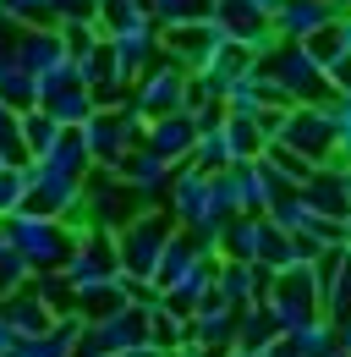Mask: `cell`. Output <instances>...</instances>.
<instances>
[{"label": "cell", "mask_w": 351, "mask_h": 357, "mask_svg": "<svg viewBox=\"0 0 351 357\" xmlns=\"http://www.w3.org/2000/svg\"><path fill=\"white\" fill-rule=\"evenodd\" d=\"M6 236L17 242V253L28 259L33 275H39V269H61L72 259V248H77V231L66 220H55V215H39V209H17V215L6 220Z\"/></svg>", "instance_id": "obj_1"}, {"label": "cell", "mask_w": 351, "mask_h": 357, "mask_svg": "<svg viewBox=\"0 0 351 357\" xmlns=\"http://www.w3.org/2000/svg\"><path fill=\"white\" fill-rule=\"evenodd\" d=\"M77 132H83L88 160H93V165H116L127 149H137V143H143V132H148V116H143L132 99H116V105H99V110L88 116Z\"/></svg>", "instance_id": "obj_2"}, {"label": "cell", "mask_w": 351, "mask_h": 357, "mask_svg": "<svg viewBox=\"0 0 351 357\" xmlns=\"http://www.w3.org/2000/svg\"><path fill=\"white\" fill-rule=\"evenodd\" d=\"M171 209H154V204H143L127 225H116V259L127 275L137 280H154V269H159V253H165V242H171Z\"/></svg>", "instance_id": "obj_3"}, {"label": "cell", "mask_w": 351, "mask_h": 357, "mask_svg": "<svg viewBox=\"0 0 351 357\" xmlns=\"http://www.w3.org/2000/svg\"><path fill=\"white\" fill-rule=\"evenodd\" d=\"M263 61H269L274 83L286 93V105H324V99H335V77L313 61V50L302 39H280V50L263 55Z\"/></svg>", "instance_id": "obj_4"}, {"label": "cell", "mask_w": 351, "mask_h": 357, "mask_svg": "<svg viewBox=\"0 0 351 357\" xmlns=\"http://www.w3.org/2000/svg\"><path fill=\"white\" fill-rule=\"evenodd\" d=\"M225 45H236V33L219 22L214 11L209 17H192V22H176V28H159V50L171 61H181L187 72H203Z\"/></svg>", "instance_id": "obj_5"}, {"label": "cell", "mask_w": 351, "mask_h": 357, "mask_svg": "<svg viewBox=\"0 0 351 357\" xmlns=\"http://www.w3.org/2000/svg\"><path fill=\"white\" fill-rule=\"evenodd\" d=\"M187 83H192V72L159 50V61L132 83V105H137L148 121H154V116H171V110H187Z\"/></svg>", "instance_id": "obj_6"}, {"label": "cell", "mask_w": 351, "mask_h": 357, "mask_svg": "<svg viewBox=\"0 0 351 357\" xmlns=\"http://www.w3.org/2000/svg\"><path fill=\"white\" fill-rule=\"evenodd\" d=\"M274 143L307 154L313 165H329V160H335V127H329V110H324V105H286Z\"/></svg>", "instance_id": "obj_7"}, {"label": "cell", "mask_w": 351, "mask_h": 357, "mask_svg": "<svg viewBox=\"0 0 351 357\" xmlns=\"http://www.w3.org/2000/svg\"><path fill=\"white\" fill-rule=\"evenodd\" d=\"M83 204H88V220H93V225H110V231H116V225H127L132 215L143 209V198L116 176V165H88Z\"/></svg>", "instance_id": "obj_8"}, {"label": "cell", "mask_w": 351, "mask_h": 357, "mask_svg": "<svg viewBox=\"0 0 351 357\" xmlns=\"http://www.w3.org/2000/svg\"><path fill=\"white\" fill-rule=\"evenodd\" d=\"M28 181H33L28 209L55 215V220L83 198V176H77V171H66V165H55V160H28Z\"/></svg>", "instance_id": "obj_9"}, {"label": "cell", "mask_w": 351, "mask_h": 357, "mask_svg": "<svg viewBox=\"0 0 351 357\" xmlns=\"http://www.w3.org/2000/svg\"><path fill=\"white\" fill-rule=\"evenodd\" d=\"M116 176L127 181L143 204H165V187H171L176 165L165 160V154H154L148 143H137V149H127V154L116 160Z\"/></svg>", "instance_id": "obj_10"}, {"label": "cell", "mask_w": 351, "mask_h": 357, "mask_svg": "<svg viewBox=\"0 0 351 357\" xmlns=\"http://www.w3.org/2000/svg\"><path fill=\"white\" fill-rule=\"evenodd\" d=\"M104 45H110V61H116V77L132 89L159 61V28L154 22L148 28H121V33H104Z\"/></svg>", "instance_id": "obj_11"}, {"label": "cell", "mask_w": 351, "mask_h": 357, "mask_svg": "<svg viewBox=\"0 0 351 357\" xmlns=\"http://www.w3.org/2000/svg\"><path fill=\"white\" fill-rule=\"evenodd\" d=\"M143 143H148L154 154H165L171 165H181V160H192V149H198V116H192V110L154 116L148 132H143Z\"/></svg>", "instance_id": "obj_12"}, {"label": "cell", "mask_w": 351, "mask_h": 357, "mask_svg": "<svg viewBox=\"0 0 351 357\" xmlns=\"http://www.w3.org/2000/svg\"><path fill=\"white\" fill-rule=\"evenodd\" d=\"M88 335H93L104 352L154 347V341H148V308H137V303H127V308H116V313H104V319H93V324H88Z\"/></svg>", "instance_id": "obj_13"}, {"label": "cell", "mask_w": 351, "mask_h": 357, "mask_svg": "<svg viewBox=\"0 0 351 357\" xmlns=\"http://www.w3.org/2000/svg\"><path fill=\"white\" fill-rule=\"evenodd\" d=\"M0 313H6V324L17 330V341H28V335H44V330L61 319V313L49 308V303H44L33 286H17V291H6V297H0Z\"/></svg>", "instance_id": "obj_14"}, {"label": "cell", "mask_w": 351, "mask_h": 357, "mask_svg": "<svg viewBox=\"0 0 351 357\" xmlns=\"http://www.w3.org/2000/svg\"><path fill=\"white\" fill-rule=\"evenodd\" d=\"M236 319H242V308H231V303H219L214 291L198 303V308L187 313V324H192V341H203V347H236Z\"/></svg>", "instance_id": "obj_15"}, {"label": "cell", "mask_w": 351, "mask_h": 357, "mask_svg": "<svg viewBox=\"0 0 351 357\" xmlns=\"http://www.w3.org/2000/svg\"><path fill=\"white\" fill-rule=\"evenodd\" d=\"M335 17H341V11H335L329 0H280V11H274L269 22H274L280 39H307V33L329 28Z\"/></svg>", "instance_id": "obj_16"}, {"label": "cell", "mask_w": 351, "mask_h": 357, "mask_svg": "<svg viewBox=\"0 0 351 357\" xmlns=\"http://www.w3.org/2000/svg\"><path fill=\"white\" fill-rule=\"evenodd\" d=\"M17 61H22L33 77H44V72H55V66H61V61H72V55H66L61 28L49 22V28H22V33H17Z\"/></svg>", "instance_id": "obj_17"}, {"label": "cell", "mask_w": 351, "mask_h": 357, "mask_svg": "<svg viewBox=\"0 0 351 357\" xmlns=\"http://www.w3.org/2000/svg\"><path fill=\"white\" fill-rule=\"evenodd\" d=\"M83 313H61L44 335H28V341H17V352L22 357H77V341H83Z\"/></svg>", "instance_id": "obj_18"}, {"label": "cell", "mask_w": 351, "mask_h": 357, "mask_svg": "<svg viewBox=\"0 0 351 357\" xmlns=\"http://www.w3.org/2000/svg\"><path fill=\"white\" fill-rule=\"evenodd\" d=\"M127 303H132L127 269H116L110 280H93V286H77V291H72V313H83L88 324L104 319V313H116V308H127Z\"/></svg>", "instance_id": "obj_19"}, {"label": "cell", "mask_w": 351, "mask_h": 357, "mask_svg": "<svg viewBox=\"0 0 351 357\" xmlns=\"http://www.w3.org/2000/svg\"><path fill=\"white\" fill-rule=\"evenodd\" d=\"M263 231H269V215H231L219 231V259H253L258 264Z\"/></svg>", "instance_id": "obj_20"}, {"label": "cell", "mask_w": 351, "mask_h": 357, "mask_svg": "<svg viewBox=\"0 0 351 357\" xmlns=\"http://www.w3.org/2000/svg\"><path fill=\"white\" fill-rule=\"evenodd\" d=\"M39 105L61 121V127H83L88 116L99 110V93L88 89V83H66L61 93H49V99H39Z\"/></svg>", "instance_id": "obj_21"}, {"label": "cell", "mask_w": 351, "mask_h": 357, "mask_svg": "<svg viewBox=\"0 0 351 357\" xmlns=\"http://www.w3.org/2000/svg\"><path fill=\"white\" fill-rule=\"evenodd\" d=\"M198 259H203V248H198V242H192V236H187V231L176 225V231H171V242H165V253H159V269H154V286H159V291H165V286H176V280H181L187 269L198 264Z\"/></svg>", "instance_id": "obj_22"}, {"label": "cell", "mask_w": 351, "mask_h": 357, "mask_svg": "<svg viewBox=\"0 0 351 357\" xmlns=\"http://www.w3.org/2000/svg\"><path fill=\"white\" fill-rule=\"evenodd\" d=\"M17 127H22V154H28V160H44V154L61 143V132H66V127H61V121H55L44 105H28Z\"/></svg>", "instance_id": "obj_23"}, {"label": "cell", "mask_w": 351, "mask_h": 357, "mask_svg": "<svg viewBox=\"0 0 351 357\" xmlns=\"http://www.w3.org/2000/svg\"><path fill=\"white\" fill-rule=\"evenodd\" d=\"M0 99L6 105H17V110H28V105H39V89H33V72L11 55V61H0Z\"/></svg>", "instance_id": "obj_24"}, {"label": "cell", "mask_w": 351, "mask_h": 357, "mask_svg": "<svg viewBox=\"0 0 351 357\" xmlns=\"http://www.w3.org/2000/svg\"><path fill=\"white\" fill-rule=\"evenodd\" d=\"M192 335V324H187V313H176V308H148V341L159 347V352H171V347H181Z\"/></svg>", "instance_id": "obj_25"}, {"label": "cell", "mask_w": 351, "mask_h": 357, "mask_svg": "<svg viewBox=\"0 0 351 357\" xmlns=\"http://www.w3.org/2000/svg\"><path fill=\"white\" fill-rule=\"evenodd\" d=\"M302 45L313 50V61H318L324 72H341V66L351 61V45L341 39V28H335V22H329V28H318V33H307Z\"/></svg>", "instance_id": "obj_26"}, {"label": "cell", "mask_w": 351, "mask_h": 357, "mask_svg": "<svg viewBox=\"0 0 351 357\" xmlns=\"http://www.w3.org/2000/svg\"><path fill=\"white\" fill-rule=\"evenodd\" d=\"M28 192H33L28 160H22V165H6V171H0V220H11L17 209H28Z\"/></svg>", "instance_id": "obj_27"}, {"label": "cell", "mask_w": 351, "mask_h": 357, "mask_svg": "<svg viewBox=\"0 0 351 357\" xmlns=\"http://www.w3.org/2000/svg\"><path fill=\"white\" fill-rule=\"evenodd\" d=\"M214 17L225 22V28H231V33H236V39H247L258 22H269V17H263L253 0H214Z\"/></svg>", "instance_id": "obj_28"}, {"label": "cell", "mask_w": 351, "mask_h": 357, "mask_svg": "<svg viewBox=\"0 0 351 357\" xmlns=\"http://www.w3.org/2000/svg\"><path fill=\"white\" fill-rule=\"evenodd\" d=\"M61 28V39H66V55H88L93 45H104V28L93 22V17H66V22H55Z\"/></svg>", "instance_id": "obj_29"}, {"label": "cell", "mask_w": 351, "mask_h": 357, "mask_svg": "<svg viewBox=\"0 0 351 357\" xmlns=\"http://www.w3.org/2000/svg\"><path fill=\"white\" fill-rule=\"evenodd\" d=\"M148 11H154V22H159V28H176V22L209 17V11H214V0H148Z\"/></svg>", "instance_id": "obj_30"}, {"label": "cell", "mask_w": 351, "mask_h": 357, "mask_svg": "<svg viewBox=\"0 0 351 357\" xmlns=\"http://www.w3.org/2000/svg\"><path fill=\"white\" fill-rule=\"evenodd\" d=\"M329 127H335V160H351V93L335 89V99H324Z\"/></svg>", "instance_id": "obj_31"}, {"label": "cell", "mask_w": 351, "mask_h": 357, "mask_svg": "<svg viewBox=\"0 0 351 357\" xmlns=\"http://www.w3.org/2000/svg\"><path fill=\"white\" fill-rule=\"evenodd\" d=\"M28 286H33V291H39V297H44L55 313H72V280H66L61 269H39Z\"/></svg>", "instance_id": "obj_32"}, {"label": "cell", "mask_w": 351, "mask_h": 357, "mask_svg": "<svg viewBox=\"0 0 351 357\" xmlns=\"http://www.w3.org/2000/svg\"><path fill=\"white\" fill-rule=\"evenodd\" d=\"M0 17H11L17 28H49V0H0Z\"/></svg>", "instance_id": "obj_33"}, {"label": "cell", "mask_w": 351, "mask_h": 357, "mask_svg": "<svg viewBox=\"0 0 351 357\" xmlns=\"http://www.w3.org/2000/svg\"><path fill=\"white\" fill-rule=\"evenodd\" d=\"M17 121H22V110L0 99V149H6V160H11V165H22V160H28V154H22V127H17Z\"/></svg>", "instance_id": "obj_34"}, {"label": "cell", "mask_w": 351, "mask_h": 357, "mask_svg": "<svg viewBox=\"0 0 351 357\" xmlns=\"http://www.w3.org/2000/svg\"><path fill=\"white\" fill-rule=\"evenodd\" d=\"M99 11V0H49V17L55 22H66V17H93Z\"/></svg>", "instance_id": "obj_35"}, {"label": "cell", "mask_w": 351, "mask_h": 357, "mask_svg": "<svg viewBox=\"0 0 351 357\" xmlns=\"http://www.w3.org/2000/svg\"><path fill=\"white\" fill-rule=\"evenodd\" d=\"M253 6H258L263 17H274V11H280V0H253Z\"/></svg>", "instance_id": "obj_36"}, {"label": "cell", "mask_w": 351, "mask_h": 357, "mask_svg": "<svg viewBox=\"0 0 351 357\" xmlns=\"http://www.w3.org/2000/svg\"><path fill=\"white\" fill-rule=\"evenodd\" d=\"M329 6H335V11H351V0H329Z\"/></svg>", "instance_id": "obj_37"}]
</instances>
